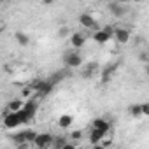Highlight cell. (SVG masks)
Masks as SVG:
<instances>
[{"instance_id": "obj_1", "label": "cell", "mask_w": 149, "mask_h": 149, "mask_svg": "<svg viewBox=\"0 0 149 149\" xmlns=\"http://www.w3.org/2000/svg\"><path fill=\"white\" fill-rule=\"evenodd\" d=\"M83 63H84V58L79 53V49H72V51L68 49L63 54V65L67 68H79V67H83Z\"/></svg>"}, {"instance_id": "obj_2", "label": "cell", "mask_w": 149, "mask_h": 149, "mask_svg": "<svg viewBox=\"0 0 149 149\" xmlns=\"http://www.w3.org/2000/svg\"><path fill=\"white\" fill-rule=\"evenodd\" d=\"M32 86H33V90H35V95L40 97V98H44V97H47V95L53 91L54 83H53L51 79H35V81L32 83Z\"/></svg>"}, {"instance_id": "obj_3", "label": "cell", "mask_w": 149, "mask_h": 149, "mask_svg": "<svg viewBox=\"0 0 149 149\" xmlns=\"http://www.w3.org/2000/svg\"><path fill=\"white\" fill-rule=\"evenodd\" d=\"M21 125H25L21 109L16 111V112H7V114L4 116V126L9 128V130H16V128H19Z\"/></svg>"}, {"instance_id": "obj_4", "label": "cell", "mask_w": 149, "mask_h": 149, "mask_svg": "<svg viewBox=\"0 0 149 149\" xmlns=\"http://www.w3.org/2000/svg\"><path fill=\"white\" fill-rule=\"evenodd\" d=\"M114 28L116 26H105V28H98V30H95L93 32V40L97 42V44H100V46H104V44H107L109 40H112V37H114Z\"/></svg>"}, {"instance_id": "obj_5", "label": "cell", "mask_w": 149, "mask_h": 149, "mask_svg": "<svg viewBox=\"0 0 149 149\" xmlns=\"http://www.w3.org/2000/svg\"><path fill=\"white\" fill-rule=\"evenodd\" d=\"M53 144H54V135L49 133V132L37 133L35 142H33V146H35L37 149H49V147H53Z\"/></svg>"}, {"instance_id": "obj_6", "label": "cell", "mask_w": 149, "mask_h": 149, "mask_svg": "<svg viewBox=\"0 0 149 149\" xmlns=\"http://www.w3.org/2000/svg\"><path fill=\"white\" fill-rule=\"evenodd\" d=\"M79 25H81L84 30H91V32H95V30L100 28V26H98V21H97L90 13H83V14L79 16Z\"/></svg>"}, {"instance_id": "obj_7", "label": "cell", "mask_w": 149, "mask_h": 149, "mask_svg": "<svg viewBox=\"0 0 149 149\" xmlns=\"http://www.w3.org/2000/svg\"><path fill=\"white\" fill-rule=\"evenodd\" d=\"M86 40H88V37L83 32H72L70 37H68V42H70L72 49H83L86 46Z\"/></svg>"}, {"instance_id": "obj_8", "label": "cell", "mask_w": 149, "mask_h": 149, "mask_svg": "<svg viewBox=\"0 0 149 149\" xmlns=\"http://www.w3.org/2000/svg\"><path fill=\"white\" fill-rule=\"evenodd\" d=\"M130 39H132V33H130L128 28H123V26H116V28H114V37H112V40H116L118 44L125 46V44L130 42Z\"/></svg>"}, {"instance_id": "obj_9", "label": "cell", "mask_w": 149, "mask_h": 149, "mask_svg": "<svg viewBox=\"0 0 149 149\" xmlns=\"http://www.w3.org/2000/svg\"><path fill=\"white\" fill-rule=\"evenodd\" d=\"M126 4H121V2H118V0H114V2H111L109 4V13L114 16V18H123L125 14H126Z\"/></svg>"}, {"instance_id": "obj_10", "label": "cell", "mask_w": 149, "mask_h": 149, "mask_svg": "<svg viewBox=\"0 0 149 149\" xmlns=\"http://www.w3.org/2000/svg\"><path fill=\"white\" fill-rule=\"evenodd\" d=\"M100 70H102V68L98 67V63H95V61L86 63V65H84V68H83V77H84V79H91V77L98 76Z\"/></svg>"}, {"instance_id": "obj_11", "label": "cell", "mask_w": 149, "mask_h": 149, "mask_svg": "<svg viewBox=\"0 0 149 149\" xmlns=\"http://www.w3.org/2000/svg\"><path fill=\"white\" fill-rule=\"evenodd\" d=\"M105 137H107L105 132H102V130L91 126V132H90V142H91L93 146H102V140H104Z\"/></svg>"}, {"instance_id": "obj_12", "label": "cell", "mask_w": 149, "mask_h": 149, "mask_svg": "<svg viewBox=\"0 0 149 149\" xmlns=\"http://www.w3.org/2000/svg\"><path fill=\"white\" fill-rule=\"evenodd\" d=\"M114 72H116V65H105L102 70H100V81L105 84V83H109L111 79H112V76H114Z\"/></svg>"}, {"instance_id": "obj_13", "label": "cell", "mask_w": 149, "mask_h": 149, "mask_svg": "<svg viewBox=\"0 0 149 149\" xmlns=\"http://www.w3.org/2000/svg\"><path fill=\"white\" fill-rule=\"evenodd\" d=\"M91 126H93V128H98V130H102V132H105V133L111 132V123H109L107 119H104V118H95V119L91 121Z\"/></svg>"}, {"instance_id": "obj_14", "label": "cell", "mask_w": 149, "mask_h": 149, "mask_svg": "<svg viewBox=\"0 0 149 149\" xmlns=\"http://www.w3.org/2000/svg\"><path fill=\"white\" fill-rule=\"evenodd\" d=\"M128 114L135 119H140L144 118V112H142V104H132L128 105Z\"/></svg>"}, {"instance_id": "obj_15", "label": "cell", "mask_w": 149, "mask_h": 149, "mask_svg": "<svg viewBox=\"0 0 149 149\" xmlns=\"http://www.w3.org/2000/svg\"><path fill=\"white\" fill-rule=\"evenodd\" d=\"M72 123H74V116H72V114H61V116L58 118V126L63 128V130L70 128Z\"/></svg>"}, {"instance_id": "obj_16", "label": "cell", "mask_w": 149, "mask_h": 149, "mask_svg": "<svg viewBox=\"0 0 149 149\" xmlns=\"http://www.w3.org/2000/svg\"><path fill=\"white\" fill-rule=\"evenodd\" d=\"M14 40H16L19 46H23V47L30 44V37H28V33L19 32V30H18V32H14Z\"/></svg>"}, {"instance_id": "obj_17", "label": "cell", "mask_w": 149, "mask_h": 149, "mask_svg": "<svg viewBox=\"0 0 149 149\" xmlns=\"http://www.w3.org/2000/svg\"><path fill=\"white\" fill-rule=\"evenodd\" d=\"M23 105H25V100H19V98L11 100V102L7 104V112H16V111H19V109H23Z\"/></svg>"}, {"instance_id": "obj_18", "label": "cell", "mask_w": 149, "mask_h": 149, "mask_svg": "<svg viewBox=\"0 0 149 149\" xmlns=\"http://www.w3.org/2000/svg\"><path fill=\"white\" fill-rule=\"evenodd\" d=\"M53 147H56V149L70 147V142H68L67 139H63V137H54V144H53Z\"/></svg>"}, {"instance_id": "obj_19", "label": "cell", "mask_w": 149, "mask_h": 149, "mask_svg": "<svg viewBox=\"0 0 149 149\" xmlns=\"http://www.w3.org/2000/svg\"><path fill=\"white\" fill-rule=\"evenodd\" d=\"M58 37H60V39H67V37H70V28L61 26V28L58 30Z\"/></svg>"}, {"instance_id": "obj_20", "label": "cell", "mask_w": 149, "mask_h": 149, "mask_svg": "<svg viewBox=\"0 0 149 149\" xmlns=\"http://www.w3.org/2000/svg\"><path fill=\"white\" fill-rule=\"evenodd\" d=\"M83 137V132L81 130H74V132H70V139L72 140H79Z\"/></svg>"}, {"instance_id": "obj_21", "label": "cell", "mask_w": 149, "mask_h": 149, "mask_svg": "<svg viewBox=\"0 0 149 149\" xmlns=\"http://www.w3.org/2000/svg\"><path fill=\"white\" fill-rule=\"evenodd\" d=\"M142 112H144V116H149V102L142 104Z\"/></svg>"}, {"instance_id": "obj_22", "label": "cell", "mask_w": 149, "mask_h": 149, "mask_svg": "<svg viewBox=\"0 0 149 149\" xmlns=\"http://www.w3.org/2000/svg\"><path fill=\"white\" fill-rule=\"evenodd\" d=\"M54 2H56V0H42L44 6H51V4H54Z\"/></svg>"}, {"instance_id": "obj_23", "label": "cell", "mask_w": 149, "mask_h": 149, "mask_svg": "<svg viewBox=\"0 0 149 149\" xmlns=\"http://www.w3.org/2000/svg\"><path fill=\"white\" fill-rule=\"evenodd\" d=\"M118 2H121V4H128L130 0H118Z\"/></svg>"}, {"instance_id": "obj_24", "label": "cell", "mask_w": 149, "mask_h": 149, "mask_svg": "<svg viewBox=\"0 0 149 149\" xmlns=\"http://www.w3.org/2000/svg\"><path fill=\"white\" fill-rule=\"evenodd\" d=\"M146 72H147V76H149V61H147V65H146Z\"/></svg>"}]
</instances>
